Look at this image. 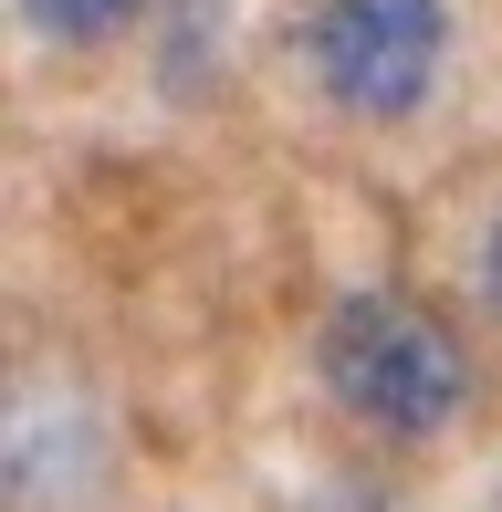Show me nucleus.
Here are the masks:
<instances>
[{
  "label": "nucleus",
  "mask_w": 502,
  "mask_h": 512,
  "mask_svg": "<svg viewBox=\"0 0 502 512\" xmlns=\"http://www.w3.org/2000/svg\"><path fill=\"white\" fill-rule=\"evenodd\" d=\"M314 366H325V398L377 439H440L482 398L471 345L419 293H346L325 314V335H314Z\"/></svg>",
  "instance_id": "obj_1"
},
{
  "label": "nucleus",
  "mask_w": 502,
  "mask_h": 512,
  "mask_svg": "<svg viewBox=\"0 0 502 512\" xmlns=\"http://www.w3.org/2000/svg\"><path fill=\"white\" fill-rule=\"evenodd\" d=\"M314 84L356 126H408L450 63V11L440 0H325L314 11Z\"/></svg>",
  "instance_id": "obj_2"
},
{
  "label": "nucleus",
  "mask_w": 502,
  "mask_h": 512,
  "mask_svg": "<svg viewBox=\"0 0 502 512\" xmlns=\"http://www.w3.org/2000/svg\"><path fill=\"white\" fill-rule=\"evenodd\" d=\"M126 21H147V0H32V32L42 42H74V53H84V42H116Z\"/></svg>",
  "instance_id": "obj_3"
},
{
  "label": "nucleus",
  "mask_w": 502,
  "mask_h": 512,
  "mask_svg": "<svg viewBox=\"0 0 502 512\" xmlns=\"http://www.w3.org/2000/svg\"><path fill=\"white\" fill-rule=\"evenodd\" d=\"M482 272H492V324H502V230H492V262Z\"/></svg>",
  "instance_id": "obj_4"
}]
</instances>
